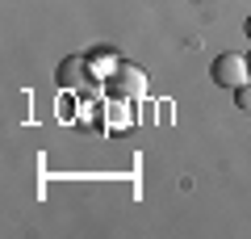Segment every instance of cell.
I'll list each match as a JSON object with an SVG mask.
<instances>
[{
    "mask_svg": "<svg viewBox=\"0 0 251 239\" xmlns=\"http://www.w3.org/2000/svg\"><path fill=\"white\" fill-rule=\"evenodd\" d=\"M209 80H214L218 89H239V84H247V59L243 55H234V51H226V55H218L214 63H209Z\"/></svg>",
    "mask_w": 251,
    "mask_h": 239,
    "instance_id": "1",
    "label": "cell"
},
{
    "mask_svg": "<svg viewBox=\"0 0 251 239\" xmlns=\"http://www.w3.org/2000/svg\"><path fill=\"white\" fill-rule=\"evenodd\" d=\"M105 89H109V97L130 101V97H138V92L147 89V76H143L138 67H126V63H122V67H117L113 76H109V84H105Z\"/></svg>",
    "mask_w": 251,
    "mask_h": 239,
    "instance_id": "2",
    "label": "cell"
},
{
    "mask_svg": "<svg viewBox=\"0 0 251 239\" xmlns=\"http://www.w3.org/2000/svg\"><path fill=\"white\" fill-rule=\"evenodd\" d=\"M84 80H88V63H84V59H63L59 63V84H63V89L84 84Z\"/></svg>",
    "mask_w": 251,
    "mask_h": 239,
    "instance_id": "3",
    "label": "cell"
},
{
    "mask_svg": "<svg viewBox=\"0 0 251 239\" xmlns=\"http://www.w3.org/2000/svg\"><path fill=\"white\" fill-rule=\"evenodd\" d=\"M234 105H239L243 114H251V80H247V84H239V89H234Z\"/></svg>",
    "mask_w": 251,
    "mask_h": 239,
    "instance_id": "4",
    "label": "cell"
},
{
    "mask_svg": "<svg viewBox=\"0 0 251 239\" xmlns=\"http://www.w3.org/2000/svg\"><path fill=\"white\" fill-rule=\"evenodd\" d=\"M247 76H251V55H247Z\"/></svg>",
    "mask_w": 251,
    "mask_h": 239,
    "instance_id": "5",
    "label": "cell"
},
{
    "mask_svg": "<svg viewBox=\"0 0 251 239\" xmlns=\"http://www.w3.org/2000/svg\"><path fill=\"white\" fill-rule=\"evenodd\" d=\"M247 38H251V17H247Z\"/></svg>",
    "mask_w": 251,
    "mask_h": 239,
    "instance_id": "6",
    "label": "cell"
}]
</instances>
